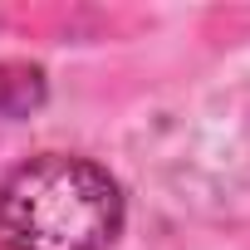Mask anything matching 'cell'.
<instances>
[{
	"mask_svg": "<svg viewBox=\"0 0 250 250\" xmlns=\"http://www.w3.org/2000/svg\"><path fill=\"white\" fill-rule=\"evenodd\" d=\"M118 226L123 191L88 157L44 152L0 182V250H108Z\"/></svg>",
	"mask_w": 250,
	"mask_h": 250,
	"instance_id": "1",
	"label": "cell"
}]
</instances>
